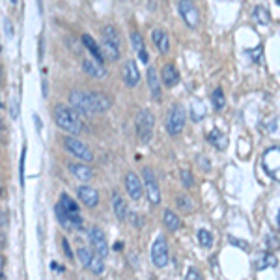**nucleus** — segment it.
I'll return each mask as SVG.
<instances>
[{
    "label": "nucleus",
    "mask_w": 280,
    "mask_h": 280,
    "mask_svg": "<svg viewBox=\"0 0 280 280\" xmlns=\"http://www.w3.org/2000/svg\"><path fill=\"white\" fill-rule=\"evenodd\" d=\"M248 56L256 62V64H260L262 60H264V54H262V47H258V49H252V51H248Z\"/></svg>",
    "instance_id": "c9c22d12"
},
{
    "label": "nucleus",
    "mask_w": 280,
    "mask_h": 280,
    "mask_svg": "<svg viewBox=\"0 0 280 280\" xmlns=\"http://www.w3.org/2000/svg\"><path fill=\"white\" fill-rule=\"evenodd\" d=\"M125 189H127V194L133 200L142 198V181H140L135 172H129L125 176Z\"/></svg>",
    "instance_id": "2eb2a0df"
},
{
    "label": "nucleus",
    "mask_w": 280,
    "mask_h": 280,
    "mask_svg": "<svg viewBox=\"0 0 280 280\" xmlns=\"http://www.w3.org/2000/svg\"><path fill=\"white\" fill-rule=\"evenodd\" d=\"M207 140H209L211 146H215L217 150H226L228 138H226V135H224L221 129H213V131H211L209 135H207Z\"/></svg>",
    "instance_id": "b1692460"
},
{
    "label": "nucleus",
    "mask_w": 280,
    "mask_h": 280,
    "mask_svg": "<svg viewBox=\"0 0 280 280\" xmlns=\"http://www.w3.org/2000/svg\"><path fill=\"white\" fill-rule=\"evenodd\" d=\"M271 265H276V260H275V256L273 254H264L262 258H260V262H258V269H265V267H271Z\"/></svg>",
    "instance_id": "72a5a7b5"
},
{
    "label": "nucleus",
    "mask_w": 280,
    "mask_h": 280,
    "mask_svg": "<svg viewBox=\"0 0 280 280\" xmlns=\"http://www.w3.org/2000/svg\"><path fill=\"white\" fill-rule=\"evenodd\" d=\"M148 84H150L151 97L153 99H161V81L157 79V71L153 67H148Z\"/></svg>",
    "instance_id": "412c9836"
},
{
    "label": "nucleus",
    "mask_w": 280,
    "mask_h": 280,
    "mask_svg": "<svg viewBox=\"0 0 280 280\" xmlns=\"http://www.w3.org/2000/svg\"><path fill=\"white\" fill-rule=\"evenodd\" d=\"M82 43H84V47L90 51V54H92L94 58H96V62H99V64H103V49L97 47V43L92 39V36H88V34H82Z\"/></svg>",
    "instance_id": "4be33fe9"
},
{
    "label": "nucleus",
    "mask_w": 280,
    "mask_h": 280,
    "mask_svg": "<svg viewBox=\"0 0 280 280\" xmlns=\"http://www.w3.org/2000/svg\"><path fill=\"white\" fill-rule=\"evenodd\" d=\"M144 187L146 193H148V198L153 205H157L161 202V189L157 183V178L153 176L151 168H144Z\"/></svg>",
    "instance_id": "9b49d317"
},
{
    "label": "nucleus",
    "mask_w": 280,
    "mask_h": 280,
    "mask_svg": "<svg viewBox=\"0 0 280 280\" xmlns=\"http://www.w3.org/2000/svg\"><path fill=\"white\" fill-rule=\"evenodd\" d=\"M4 32L8 38H13V27H11V22L8 19H4Z\"/></svg>",
    "instance_id": "ea45409f"
},
{
    "label": "nucleus",
    "mask_w": 280,
    "mask_h": 280,
    "mask_svg": "<svg viewBox=\"0 0 280 280\" xmlns=\"http://www.w3.org/2000/svg\"><path fill=\"white\" fill-rule=\"evenodd\" d=\"M122 75H124L125 86H129V88H135L136 84H138V81H140V71H138V67H136V64L133 62V60H127V62H125Z\"/></svg>",
    "instance_id": "ddd939ff"
},
{
    "label": "nucleus",
    "mask_w": 280,
    "mask_h": 280,
    "mask_svg": "<svg viewBox=\"0 0 280 280\" xmlns=\"http://www.w3.org/2000/svg\"><path fill=\"white\" fill-rule=\"evenodd\" d=\"M25 155H27V150H22L21 162H19V170H21V185H22V181H25Z\"/></svg>",
    "instance_id": "4c0bfd02"
},
{
    "label": "nucleus",
    "mask_w": 280,
    "mask_h": 280,
    "mask_svg": "<svg viewBox=\"0 0 280 280\" xmlns=\"http://www.w3.org/2000/svg\"><path fill=\"white\" fill-rule=\"evenodd\" d=\"M269 247H271V248L278 247V239H275L273 236H269Z\"/></svg>",
    "instance_id": "a18cd8bd"
},
{
    "label": "nucleus",
    "mask_w": 280,
    "mask_h": 280,
    "mask_svg": "<svg viewBox=\"0 0 280 280\" xmlns=\"http://www.w3.org/2000/svg\"><path fill=\"white\" fill-rule=\"evenodd\" d=\"M88 237H90L94 248L97 250V256H101V258L108 256V243H107V237H105L101 228L92 226L90 228V232H88Z\"/></svg>",
    "instance_id": "f8f14e48"
},
{
    "label": "nucleus",
    "mask_w": 280,
    "mask_h": 280,
    "mask_svg": "<svg viewBox=\"0 0 280 280\" xmlns=\"http://www.w3.org/2000/svg\"><path fill=\"white\" fill-rule=\"evenodd\" d=\"M179 178H181L183 187H187V189L194 187V178H193V174L189 172V170H181V172H179Z\"/></svg>",
    "instance_id": "f704fd0d"
},
{
    "label": "nucleus",
    "mask_w": 280,
    "mask_h": 280,
    "mask_svg": "<svg viewBox=\"0 0 280 280\" xmlns=\"http://www.w3.org/2000/svg\"><path fill=\"white\" fill-rule=\"evenodd\" d=\"M191 118L194 120V122H200V120L204 118L205 116V108H204V105H202V103L200 101H196V99H194L193 103H191Z\"/></svg>",
    "instance_id": "cd10ccee"
},
{
    "label": "nucleus",
    "mask_w": 280,
    "mask_h": 280,
    "mask_svg": "<svg viewBox=\"0 0 280 280\" xmlns=\"http://www.w3.org/2000/svg\"><path fill=\"white\" fill-rule=\"evenodd\" d=\"M60 205L64 207L65 215H67V219L71 221V224H73V230H81L82 228V217H81V211H79V205L75 204V200H71L67 194H62L60 196Z\"/></svg>",
    "instance_id": "6e6552de"
},
{
    "label": "nucleus",
    "mask_w": 280,
    "mask_h": 280,
    "mask_svg": "<svg viewBox=\"0 0 280 280\" xmlns=\"http://www.w3.org/2000/svg\"><path fill=\"white\" fill-rule=\"evenodd\" d=\"M77 258H79V262L82 264V267H90V262L94 260V254L90 248L81 247L79 250H77Z\"/></svg>",
    "instance_id": "c85d7f7f"
},
{
    "label": "nucleus",
    "mask_w": 280,
    "mask_h": 280,
    "mask_svg": "<svg viewBox=\"0 0 280 280\" xmlns=\"http://www.w3.org/2000/svg\"><path fill=\"white\" fill-rule=\"evenodd\" d=\"M19 116V103L13 101L11 103V118H17Z\"/></svg>",
    "instance_id": "37998d69"
},
{
    "label": "nucleus",
    "mask_w": 280,
    "mask_h": 280,
    "mask_svg": "<svg viewBox=\"0 0 280 280\" xmlns=\"http://www.w3.org/2000/svg\"><path fill=\"white\" fill-rule=\"evenodd\" d=\"M198 243L205 248H209L213 245V236L209 234V230H204V228L198 230Z\"/></svg>",
    "instance_id": "c756f323"
},
{
    "label": "nucleus",
    "mask_w": 280,
    "mask_h": 280,
    "mask_svg": "<svg viewBox=\"0 0 280 280\" xmlns=\"http://www.w3.org/2000/svg\"><path fill=\"white\" fill-rule=\"evenodd\" d=\"M230 243H236V245H237L239 248H243V250H248V243L239 241V239H236V237H230Z\"/></svg>",
    "instance_id": "79ce46f5"
},
{
    "label": "nucleus",
    "mask_w": 280,
    "mask_h": 280,
    "mask_svg": "<svg viewBox=\"0 0 280 280\" xmlns=\"http://www.w3.org/2000/svg\"><path fill=\"white\" fill-rule=\"evenodd\" d=\"M135 125H136V135H138V140L142 144H148L153 136V125H155V118L153 114L148 110V108H142L136 112L135 118Z\"/></svg>",
    "instance_id": "7ed1b4c3"
},
{
    "label": "nucleus",
    "mask_w": 280,
    "mask_h": 280,
    "mask_svg": "<svg viewBox=\"0 0 280 280\" xmlns=\"http://www.w3.org/2000/svg\"><path fill=\"white\" fill-rule=\"evenodd\" d=\"M62 245H64V252L65 256H67V260L73 258V252H71V247H69V243H67V239H62Z\"/></svg>",
    "instance_id": "a19ab883"
},
{
    "label": "nucleus",
    "mask_w": 280,
    "mask_h": 280,
    "mask_svg": "<svg viewBox=\"0 0 280 280\" xmlns=\"http://www.w3.org/2000/svg\"><path fill=\"white\" fill-rule=\"evenodd\" d=\"M211 99H213V107H215L217 110H221V108H224V105H226V99H224V94H222L221 88H217L215 92H213Z\"/></svg>",
    "instance_id": "7c9ffc66"
},
{
    "label": "nucleus",
    "mask_w": 280,
    "mask_h": 280,
    "mask_svg": "<svg viewBox=\"0 0 280 280\" xmlns=\"http://www.w3.org/2000/svg\"><path fill=\"white\" fill-rule=\"evenodd\" d=\"M151 262L155 267H165L168 264V245L162 236L157 237L151 245Z\"/></svg>",
    "instance_id": "1a4fd4ad"
},
{
    "label": "nucleus",
    "mask_w": 280,
    "mask_h": 280,
    "mask_svg": "<svg viewBox=\"0 0 280 280\" xmlns=\"http://www.w3.org/2000/svg\"><path fill=\"white\" fill-rule=\"evenodd\" d=\"M2 230H6V213H2Z\"/></svg>",
    "instance_id": "09e8293b"
},
{
    "label": "nucleus",
    "mask_w": 280,
    "mask_h": 280,
    "mask_svg": "<svg viewBox=\"0 0 280 280\" xmlns=\"http://www.w3.org/2000/svg\"><path fill=\"white\" fill-rule=\"evenodd\" d=\"M82 69L86 71L90 77H94V79H103V77L107 75V71H105L103 64L92 62V60H82Z\"/></svg>",
    "instance_id": "6ab92c4d"
},
{
    "label": "nucleus",
    "mask_w": 280,
    "mask_h": 280,
    "mask_svg": "<svg viewBox=\"0 0 280 280\" xmlns=\"http://www.w3.org/2000/svg\"><path fill=\"white\" fill-rule=\"evenodd\" d=\"M161 81H162V84H165V86H168V88L176 86V84L179 82L178 69H176L172 64H165V65H162V71H161Z\"/></svg>",
    "instance_id": "f3484780"
},
{
    "label": "nucleus",
    "mask_w": 280,
    "mask_h": 280,
    "mask_svg": "<svg viewBox=\"0 0 280 280\" xmlns=\"http://www.w3.org/2000/svg\"><path fill=\"white\" fill-rule=\"evenodd\" d=\"M196 162H198L200 167H204V170L205 172H209V162H207V159H205V157H202V155H198L196 157Z\"/></svg>",
    "instance_id": "58836bf2"
},
{
    "label": "nucleus",
    "mask_w": 280,
    "mask_h": 280,
    "mask_svg": "<svg viewBox=\"0 0 280 280\" xmlns=\"http://www.w3.org/2000/svg\"><path fill=\"white\" fill-rule=\"evenodd\" d=\"M179 13L189 28H196L200 22V11L193 0H179Z\"/></svg>",
    "instance_id": "9d476101"
},
{
    "label": "nucleus",
    "mask_w": 280,
    "mask_h": 280,
    "mask_svg": "<svg viewBox=\"0 0 280 280\" xmlns=\"http://www.w3.org/2000/svg\"><path fill=\"white\" fill-rule=\"evenodd\" d=\"M64 146H65V150L69 151L71 155H75L77 159H81L82 162H92L94 161L92 150H90V148H88L82 140L73 138V136H67V138L64 140Z\"/></svg>",
    "instance_id": "0eeeda50"
},
{
    "label": "nucleus",
    "mask_w": 280,
    "mask_h": 280,
    "mask_svg": "<svg viewBox=\"0 0 280 280\" xmlns=\"http://www.w3.org/2000/svg\"><path fill=\"white\" fill-rule=\"evenodd\" d=\"M162 222H165V226H167L170 232H178L179 228H181V221H179V217L176 215L172 209H165V213H162Z\"/></svg>",
    "instance_id": "5701e85b"
},
{
    "label": "nucleus",
    "mask_w": 280,
    "mask_h": 280,
    "mask_svg": "<svg viewBox=\"0 0 280 280\" xmlns=\"http://www.w3.org/2000/svg\"><path fill=\"white\" fill-rule=\"evenodd\" d=\"M88 269L92 271L94 275H101L103 271H105V264H103L101 256H94V260L90 262V267Z\"/></svg>",
    "instance_id": "473e14b6"
},
{
    "label": "nucleus",
    "mask_w": 280,
    "mask_h": 280,
    "mask_svg": "<svg viewBox=\"0 0 280 280\" xmlns=\"http://www.w3.org/2000/svg\"><path fill=\"white\" fill-rule=\"evenodd\" d=\"M69 105L79 114L92 116V114L107 112L110 105H112V101L101 92H71Z\"/></svg>",
    "instance_id": "f257e3e1"
},
{
    "label": "nucleus",
    "mask_w": 280,
    "mask_h": 280,
    "mask_svg": "<svg viewBox=\"0 0 280 280\" xmlns=\"http://www.w3.org/2000/svg\"><path fill=\"white\" fill-rule=\"evenodd\" d=\"M103 54L107 56L108 60H116L120 58V36H118V30L110 25L103 28Z\"/></svg>",
    "instance_id": "20e7f679"
},
{
    "label": "nucleus",
    "mask_w": 280,
    "mask_h": 280,
    "mask_svg": "<svg viewBox=\"0 0 280 280\" xmlns=\"http://www.w3.org/2000/svg\"><path fill=\"white\" fill-rule=\"evenodd\" d=\"M67 168H69V172L73 174L77 179H81V181H90L94 176L92 168L86 167V165H82V162H69Z\"/></svg>",
    "instance_id": "a211bd4d"
},
{
    "label": "nucleus",
    "mask_w": 280,
    "mask_h": 280,
    "mask_svg": "<svg viewBox=\"0 0 280 280\" xmlns=\"http://www.w3.org/2000/svg\"><path fill=\"white\" fill-rule=\"evenodd\" d=\"M112 209H114V215L118 217V221H125V219H127V213H129L127 202H125L118 193H114L112 196Z\"/></svg>",
    "instance_id": "aec40b11"
},
{
    "label": "nucleus",
    "mask_w": 280,
    "mask_h": 280,
    "mask_svg": "<svg viewBox=\"0 0 280 280\" xmlns=\"http://www.w3.org/2000/svg\"><path fill=\"white\" fill-rule=\"evenodd\" d=\"M54 122L60 129L69 133V135H79L82 131L81 118H79V112L75 108H69L65 105H56L54 107Z\"/></svg>",
    "instance_id": "f03ea898"
},
{
    "label": "nucleus",
    "mask_w": 280,
    "mask_h": 280,
    "mask_svg": "<svg viewBox=\"0 0 280 280\" xmlns=\"http://www.w3.org/2000/svg\"><path fill=\"white\" fill-rule=\"evenodd\" d=\"M252 17H254V21L258 22V25H269V21H271L269 11L265 10L264 6H256L254 11H252Z\"/></svg>",
    "instance_id": "a878e982"
},
{
    "label": "nucleus",
    "mask_w": 280,
    "mask_h": 280,
    "mask_svg": "<svg viewBox=\"0 0 280 280\" xmlns=\"http://www.w3.org/2000/svg\"><path fill=\"white\" fill-rule=\"evenodd\" d=\"M131 41H133L135 51L138 53V58L146 64V62H148V53H146V49H144V39H142V36H140L138 32H133L131 34Z\"/></svg>",
    "instance_id": "393cba45"
},
{
    "label": "nucleus",
    "mask_w": 280,
    "mask_h": 280,
    "mask_svg": "<svg viewBox=\"0 0 280 280\" xmlns=\"http://www.w3.org/2000/svg\"><path fill=\"white\" fill-rule=\"evenodd\" d=\"M176 204H178V207L181 211H187V213H191V211L194 209L193 202H191V198L189 196H183V194H179L178 200H176Z\"/></svg>",
    "instance_id": "2f4dec72"
},
{
    "label": "nucleus",
    "mask_w": 280,
    "mask_h": 280,
    "mask_svg": "<svg viewBox=\"0 0 280 280\" xmlns=\"http://www.w3.org/2000/svg\"><path fill=\"white\" fill-rule=\"evenodd\" d=\"M10 2H11V4H17V0H10Z\"/></svg>",
    "instance_id": "3c124183"
},
{
    "label": "nucleus",
    "mask_w": 280,
    "mask_h": 280,
    "mask_svg": "<svg viewBox=\"0 0 280 280\" xmlns=\"http://www.w3.org/2000/svg\"><path fill=\"white\" fill-rule=\"evenodd\" d=\"M151 41H153V45H155L157 51L161 54H167L170 51V36L165 30H161V28H155L151 32Z\"/></svg>",
    "instance_id": "dca6fc26"
},
{
    "label": "nucleus",
    "mask_w": 280,
    "mask_h": 280,
    "mask_svg": "<svg viewBox=\"0 0 280 280\" xmlns=\"http://www.w3.org/2000/svg\"><path fill=\"white\" fill-rule=\"evenodd\" d=\"M54 213H56V219H58V222L65 228V230H73V224H71V221L67 219V215H65L64 207L60 205V202L54 205Z\"/></svg>",
    "instance_id": "bb28decb"
},
{
    "label": "nucleus",
    "mask_w": 280,
    "mask_h": 280,
    "mask_svg": "<svg viewBox=\"0 0 280 280\" xmlns=\"http://www.w3.org/2000/svg\"><path fill=\"white\" fill-rule=\"evenodd\" d=\"M276 224H278V228H280V211H278V215H276Z\"/></svg>",
    "instance_id": "8fccbe9b"
},
{
    "label": "nucleus",
    "mask_w": 280,
    "mask_h": 280,
    "mask_svg": "<svg viewBox=\"0 0 280 280\" xmlns=\"http://www.w3.org/2000/svg\"><path fill=\"white\" fill-rule=\"evenodd\" d=\"M262 167L271 178L280 183V148H269L262 157Z\"/></svg>",
    "instance_id": "423d86ee"
},
{
    "label": "nucleus",
    "mask_w": 280,
    "mask_h": 280,
    "mask_svg": "<svg viewBox=\"0 0 280 280\" xmlns=\"http://www.w3.org/2000/svg\"><path fill=\"white\" fill-rule=\"evenodd\" d=\"M185 127V110L181 105H172L170 110H168V116H167V131L168 135L172 136H178Z\"/></svg>",
    "instance_id": "39448f33"
},
{
    "label": "nucleus",
    "mask_w": 280,
    "mask_h": 280,
    "mask_svg": "<svg viewBox=\"0 0 280 280\" xmlns=\"http://www.w3.org/2000/svg\"><path fill=\"white\" fill-rule=\"evenodd\" d=\"M34 122H36V127H38V131L41 129V120H39L38 116H34Z\"/></svg>",
    "instance_id": "de8ad7c7"
},
{
    "label": "nucleus",
    "mask_w": 280,
    "mask_h": 280,
    "mask_svg": "<svg viewBox=\"0 0 280 280\" xmlns=\"http://www.w3.org/2000/svg\"><path fill=\"white\" fill-rule=\"evenodd\" d=\"M276 2H278V4H280V0H276Z\"/></svg>",
    "instance_id": "603ef678"
},
{
    "label": "nucleus",
    "mask_w": 280,
    "mask_h": 280,
    "mask_svg": "<svg viewBox=\"0 0 280 280\" xmlns=\"http://www.w3.org/2000/svg\"><path fill=\"white\" fill-rule=\"evenodd\" d=\"M131 217H133V221H135L136 226H144V221H140L138 215H136V213H133V215H131Z\"/></svg>",
    "instance_id": "c03bdc74"
},
{
    "label": "nucleus",
    "mask_w": 280,
    "mask_h": 280,
    "mask_svg": "<svg viewBox=\"0 0 280 280\" xmlns=\"http://www.w3.org/2000/svg\"><path fill=\"white\" fill-rule=\"evenodd\" d=\"M77 194H79V200H81L86 207H90V209H94V207L99 204V193H97L96 189L82 185V187L77 189Z\"/></svg>",
    "instance_id": "4468645a"
},
{
    "label": "nucleus",
    "mask_w": 280,
    "mask_h": 280,
    "mask_svg": "<svg viewBox=\"0 0 280 280\" xmlns=\"http://www.w3.org/2000/svg\"><path fill=\"white\" fill-rule=\"evenodd\" d=\"M185 280H202V275H200V271L196 267H191L187 271V275H185Z\"/></svg>",
    "instance_id": "e433bc0d"
},
{
    "label": "nucleus",
    "mask_w": 280,
    "mask_h": 280,
    "mask_svg": "<svg viewBox=\"0 0 280 280\" xmlns=\"http://www.w3.org/2000/svg\"><path fill=\"white\" fill-rule=\"evenodd\" d=\"M157 2H159V0H157ZM148 8H150V10H155V8H157L155 0H150V2H148Z\"/></svg>",
    "instance_id": "49530a36"
}]
</instances>
